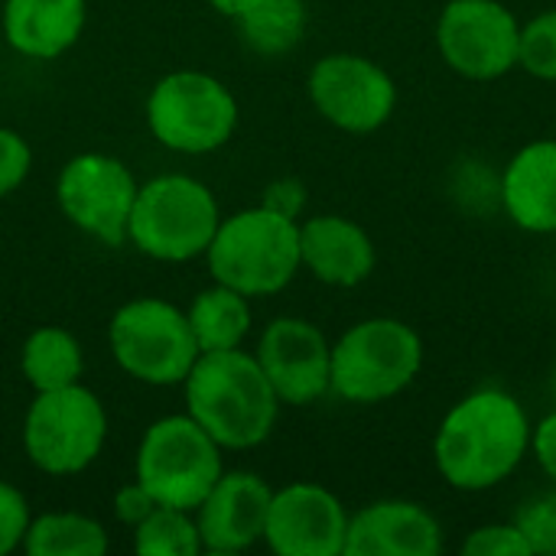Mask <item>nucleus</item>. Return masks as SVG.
<instances>
[{"mask_svg": "<svg viewBox=\"0 0 556 556\" xmlns=\"http://www.w3.org/2000/svg\"><path fill=\"white\" fill-rule=\"evenodd\" d=\"M222 212L212 189L192 176L166 173L137 189L127 241L163 264H182L208 251Z\"/></svg>", "mask_w": 556, "mask_h": 556, "instance_id": "39448f33", "label": "nucleus"}, {"mask_svg": "<svg viewBox=\"0 0 556 556\" xmlns=\"http://www.w3.org/2000/svg\"><path fill=\"white\" fill-rule=\"evenodd\" d=\"M222 472V446L189 414L160 417L137 446L134 479L156 505L195 511Z\"/></svg>", "mask_w": 556, "mask_h": 556, "instance_id": "0eeeda50", "label": "nucleus"}, {"mask_svg": "<svg viewBox=\"0 0 556 556\" xmlns=\"http://www.w3.org/2000/svg\"><path fill=\"white\" fill-rule=\"evenodd\" d=\"M531 453L541 466V472L554 482L556 489V410L541 417L531 433Z\"/></svg>", "mask_w": 556, "mask_h": 556, "instance_id": "2f4dec72", "label": "nucleus"}, {"mask_svg": "<svg viewBox=\"0 0 556 556\" xmlns=\"http://www.w3.org/2000/svg\"><path fill=\"white\" fill-rule=\"evenodd\" d=\"M508 218L531 235H556V137L525 143L498 186Z\"/></svg>", "mask_w": 556, "mask_h": 556, "instance_id": "a211bd4d", "label": "nucleus"}, {"mask_svg": "<svg viewBox=\"0 0 556 556\" xmlns=\"http://www.w3.org/2000/svg\"><path fill=\"white\" fill-rule=\"evenodd\" d=\"M551 388H554V401H556V368H554V381H551Z\"/></svg>", "mask_w": 556, "mask_h": 556, "instance_id": "72a5a7b5", "label": "nucleus"}, {"mask_svg": "<svg viewBox=\"0 0 556 556\" xmlns=\"http://www.w3.org/2000/svg\"><path fill=\"white\" fill-rule=\"evenodd\" d=\"M274 489L257 472H222L202 505L192 511L202 551L218 556L251 551L264 541Z\"/></svg>", "mask_w": 556, "mask_h": 556, "instance_id": "2eb2a0df", "label": "nucleus"}, {"mask_svg": "<svg viewBox=\"0 0 556 556\" xmlns=\"http://www.w3.org/2000/svg\"><path fill=\"white\" fill-rule=\"evenodd\" d=\"M23 551L29 556H101L108 551V531L88 515L52 511L29 521Z\"/></svg>", "mask_w": 556, "mask_h": 556, "instance_id": "4be33fe9", "label": "nucleus"}, {"mask_svg": "<svg viewBox=\"0 0 556 556\" xmlns=\"http://www.w3.org/2000/svg\"><path fill=\"white\" fill-rule=\"evenodd\" d=\"M420 332L394 316H371L332 342L329 391L345 404L375 407L404 394L424 371Z\"/></svg>", "mask_w": 556, "mask_h": 556, "instance_id": "7ed1b4c3", "label": "nucleus"}, {"mask_svg": "<svg viewBox=\"0 0 556 556\" xmlns=\"http://www.w3.org/2000/svg\"><path fill=\"white\" fill-rule=\"evenodd\" d=\"M222 16H228V20H238L241 13H248L257 0H208Z\"/></svg>", "mask_w": 556, "mask_h": 556, "instance_id": "473e14b6", "label": "nucleus"}, {"mask_svg": "<svg viewBox=\"0 0 556 556\" xmlns=\"http://www.w3.org/2000/svg\"><path fill=\"white\" fill-rule=\"evenodd\" d=\"M349 511L326 485L293 482L277 489L264 544L277 556H345Z\"/></svg>", "mask_w": 556, "mask_h": 556, "instance_id": "4468645a", "label": "nucleus"}, {"mask_svg": "<svg viewBox=\"0 0 556 556\" xmlns=\"http://www.w3.org/2000/svg\"><path fill=\"white\" fill-rule=\"evenodd\" d=\"M33 169V150L20 130L0 127V199L16 192Z\"/></svg>", "mask_w": 556, "mask_h": 556, "instance_id": "c85d7f7f", "label": "nucleus"}, {"mask_svg": "<svg viewBox=\"0 0 556 556\" xmlns=\"http://www.w3.org/2000/svg\"><path fill=\"white\" fill-rule=\"evenodd\" d=\"M147 127L166 150L202 156L235 137L238 101L208 72H169L147 98Z\"/></svg>", "mask_w": 556, "mask_h": 556, "instance_id": "6e6552de", "label": "nucleus"}, {"mask_svg": "<svg viewBox=\"0 0 556 556\" xmlns=\"http://www.w3.org/2000/svg\"><path fill=\"white\" fill-rule=\"evenodd\" d=\"M518 68L541 81H556V7L521 23Z\"/></svg>", "mask_w": 556, "mask_h": 556, "instance_id": "393cba45", "label": "nucleus"}, {"mask_svg": "<svg viewBox=\"0 0 556 556\" xmlns=\"http://www.w3.org/2000/svg\"><path fill=\"white\" fill-rule=\"evenodd\" d=\"M20 371L36 394L59 391V388L81 381L85 355H81L78 339L68 329L42 326L26 336L23 352H20Z\"/></svg>", "mask_w": 556, "mask_h": 556, "instance_id": "aec40b11", "label": "nucleus"}, {"mask_svg": "<svg viewBox=\"0 0 556 556\" xmlns=\"http://www.w3.org/2000/svg\"><path fill=\"white\" fill-rule=\"evenodd\" d=\"M254 358L287 407H309L332 394V342L303 316H280L267 323Z\"/></svg>", "mask_w": 556, "mask_h": 556, "instance_id": "ddd939ff", "label": "nucleus"}, {"mask_svg": "<svg viewBox=\"0 0 556 556\" xmlns=\"http://www.w3.org/2000/svg\"><path fill=\"white\" fill-rule=\"evenodd\" d=\"M29 521H33V515H29L26 495L16 485L0 479V556L13 554L16 547H23Z\"/></svg>", "mask_w": 556, "mask_h": 556, "instance_id": "cd10ccee", "label": "nucleus"}, {"mask_svg": "<svg viewBox=\"0 0 556 556\" xmlns=\"http://www.w3.org/2000/svg\"><path fill=\"white\" fill-rule=\"evenodd\" d=\"M511 521L528 541L531 556H556V489L528 498Z\"/></svg>", "mask_w": 556, "mask_h": 556, "instance_id": "a878e982", "label": "nucleus"}, {"mask_svg": "<svg viewBox=\"0 0 556 556\" xmlns=\"http://www.w3.org/2000/svg\"><path fill=\"white\" fill-rule=\"evenodd\" d=\"M108 342L117 368L150 388L182 384L199 358L189 316L160 296L124 303L108 326Z\"/></svg>", "mask_w": 556, "mask_h": 556, "instance_id": "423d86ee", "label": "nucleus"}, {"mask_svg": "<svg viewBox=\"0 0 556 556\" xmlns=\"http://www.w3.org/2000/svg\"><path fill=\"white\" fill-rule=\"evenodd\" d=\"M134 551L140 556H199L202 538L195 528V515L169 505H156L134 528Z\"/></svg>", "mask_w": 556, "mask_h": 556, "instance_id": "b1692460", "label": "nucleus"}, {"mask_svg": "<svg viewBox=\"0 0 556 556\" xmlns=\"http://www.w3.org/2000/svg\"><path fill=\"white\" fill-rule=\"evenodd\" d=\"M264 208L283 215V218H296L303 215L306 208V186L293 176H283V179H274L267 189H264V199H261Z\"/></svg>", "mask_w": 556, "mask_h": 556, "instance_id": "c756f323", "label": "nucleus"}, {"mask_svg": "<svg viewBox=\"0 0 556 556\" xmlns=\"http://www.w3.org/2000/svg\"><path fill=\"white\" fill-rule=\"evenodd\" d=\"M140 182L130 166L108 153H78L72 156L55 182V199L62 215L101 244H124L127 222L134 212Z\"/></svg>", "mask_w": 556, "mask_h": 556, "instance_id": "f8f14e48", "label": "nucleus"}, {"mask_svg": "<svg viewBox=\"0 0 556 556\" xmlns=\"http://www.w3.org/2000/svg\"><path fill=\"white\" fill-rule=\"evenodd\" d=\"M88 16V0H3L0 36L26 59H59L68 52Z\"/></svg>", "mask_w": 556, "mask_h": 556, "instance_id": "6ab92c4d", "label": "nucleus"}, {"mask_svg": "<svg viewBox=\"0 0 556 556\" xmlns=\"http://www.w3.org/2000/svg\"><path fill=\"white\" fill-rule=\"evenodd\" d=\"M300 264L326 287H358L378 267L371 235L345 215H313L300 222Z\"/></svg>", "mask_w": 556, "mask_h": 556, "instance_id": "f3484780", "label": "nucleus"}, {"mask_svg": "<svg viewBox=\"0 0 556 556\" xmlns=\"http://www.w3.org/2000/svg\"><path fill=\"white\" fill-rule=\"evenodd\" d=\"M189 329L195 336L199 352H222V349H238L248 332H251V303L244 293L215 283L202 290L192 306L186 309Z\"/></svg>", "mask_w": 556, "mask_h": 556, "instance_id": "412c9836", "label": "nucleus"}, {"mask_svg": "<svg viewBox=\"0 0 556 556\" xmlns=\"http://www.w3.org/2000/svg\"><path fill=\"white\" fill-rule=\"evenodd\" d=\"M463 554L531 556V547H528V541L521 538V531L515 528V521H492V525H482V528L469 531V538L463 541Z\"/></svg>", "mask_w": 556, "mask_h": 556, "instance_id": "bb28decb", "label": "nucleus"}, {"mask_svg": "<svg viewBox=\"0 0 556 556\" xmlns=\"http://www.w3.org/2000/svg\"><path fill=\"white\" fill-rule=\"evenodd\" d=\"M235 23L241 26V36L254 52L283 55L306 33V3L303 0H257Z\"/></svg>", "mask_w": 556, "mask_h": 556, "instance_id": "5701e85b", "label": "nucleus"}, {"mask_svg": "<svg viewBox=\"0 0 556 556\" xmlns=\"http://www.w3.org/2000/svg\"><path fill=\"white\" fill-rule=\"evenodd\" d=\"M534 424L525 404L502 388L459 397L433 433V463L456 492H489L518 472L531 453Z\"/></svg>", "mask_w": 556, "mask_h": 556, "instance_id": "f257e3e1", "label": "nucleus"}, {"mask_svg": "<svg viewBox=\"0 0 556 556\" xmlns=\"http://www.w3.org/2000/svg\"><path fill=\"white\" fill-rule=\"evenodd\" d=\"M108 414L94 391L81 381L39 391L23 417V450L46 476H78L104 450Z\"/></svg>", "mask_w": 556, "mask_h": 556, "instance_id": "1a4fd4ad", "label": "nucleus"}, {"mask_svg": "<svg viewBox=\"0 0 556 556\" xmlns=\"http://www.w3.org/2000/svg\"><path fill=\"white\" fill-rule=\"evenodd\" d=\"M521 23L502 0H450L437 20V49L450 72L495 81L518 68Z\"/></svg>", "mask_w": 556, "mask_h": 556, "instance_id": "9d476101", "label": "nucleus"}, {"mask_svg": "<svg viewBox=\"0 0 556 556\" xmlns=\"http://www.w3.org/2000/svg\"><path fill=\"white\" fill-rule=\"evenodd\" d=\"M153 508H156V498H153L137 479L127 482V485H121L117 495H114V515H117V521L127 525L130 531H134Z\"/></svg>", "mask_w": 556, "mask_h": 556, "instance_id": "7c9ffc66", "label": "nucleus"}, {"mask_svg": "<svg viewBox=\"0 0 556 556\" xmlns=\"http://www.w3.org/2000/svg\"><path fill=\"white\" fill-rule=\"evenodd\" d=\"M443 547V525L420 502L381 498L349 515L345 556H440Z\"/></svg>", "mask_w": 556, "mask_h": 556, "instance_id": "dca6fc26", "label": "nucleus"}, {"mask_svg": "<svg viewBox=\"0 0 556 556\" xmlns=\"http://www.w3.org/2000/svg\"><path fill=\"white\" fill-rule=\"evenodd\" d=\"M215 283L238 293L274 296L300 274V222L283 218L264 205L241 208L218 222L205 251Z\"/></svg>", "mask_w": 556, "mask_h": 556, "instance_id": "20e7f679", "label": "nucleus"}, {"mask_svg": "<svg viewBox=\"0 0 556 556\" xmlns=\"http://www.w3.org/2000/svg\"><path fill=\"white\" fill-rule=\"evenodd\" d=\"M313 108L345 134L381 130L397 108V85L384 65L358 52L323 55L306 78Z\"/></svg>", "mask_w": 556, "mask_h": 556, "instance_id": "9b49d317", "label": "nucleus"}, {"mask_svg": "<svg viewBox=\"0 0 556 556\" xmlns=\"http://www.w3.org/2000/svg\"><path fill=\"white\" fill-rule=\"evenodd\" d=\"M182 391L186 414L222 450H254L267 443L283 407L254 352H244L241 345L199 352Z\"/></svg>", "mask_w": 556, "mask_h": 556, "instance_id": "f03ea898", "label": "nucleus"}]
</instances>
